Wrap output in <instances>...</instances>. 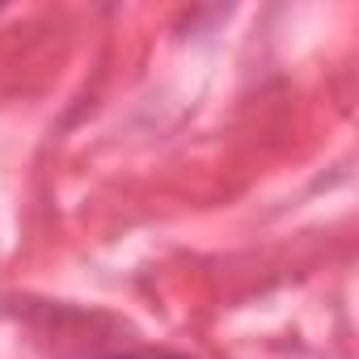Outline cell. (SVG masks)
I'll list each match as a JSON object with an SVG mask.
<instances>
[{"label":"cell","mask_w":359,"mask_h":359,"mask_svg":"<svg viewBox=\"0 0 359 359\" xmlns=\"http://www.w3.org/2000/svg\"><path fill=\"white\" fill-rule=\"evenodd\" d=\"M106 359H148V355H106Z\"/></svg>","instance_id":"6da1fadb"}]
</instances>
